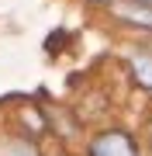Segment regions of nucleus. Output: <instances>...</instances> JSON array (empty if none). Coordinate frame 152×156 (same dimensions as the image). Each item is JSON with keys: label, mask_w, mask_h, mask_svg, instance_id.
I'll list each match as a JSON object with an SVG mask.
<instances>
[{"label": "nucleus", "mask_w": 152, "mask_h": 156, "mask_svg": "<svg viewBox=\"0 0 152 156\" xmlns=\"http://www.w3.org/2000/svg\"><path fill=\"white\" fill-rule=\"evenodd\" d=\"M93 156H135V153H131V142L121 132H107L93 142Z\"/></svg>", "instance_id": "nucleus-1"}, {"label": "nucleus", "mask_w": 152, "mask_h": 156, "mask_svg": "<svg viewBox=\"0 0 152 156\" xmlns=\"http://www.w3.org/2000/svg\"><path fill=\"white\" fill-rule=\"evenodd\" d=\"M114 14L128 17V21H135V24L152 28V7L149 4H114Z\"/></svg>", "instance_id": "nucleus-2"}, {"label": "nucleus", "mask_w": 152, "mask_h": 156, "mask_svg": "<svg viewBox=\"0 0 152 156\" xmlns=\"http://www.w3.org/2000/svg\"><path fill=\"white\" fill-rule=\"evenodd\" d=\"M131 66H135V76H138V83L152 87V52H149V49H142V52H131Z\"/></svg>", "instance_id": "nucleus-3"}, {"label": "nucleus", "mask_w": 152, "mask_h": 156, "mask_svg": "<svg viewBox=\"0 0 152 156\" xmlns=\"http://www.w3.org/2000/svg\"><path fill=\"white\" fill-rule=\"evenodd\" d=\"M0 156H38V153H35L28 142H17V139H11V142H0Z\"/></svg>", "instance_id": "nucleus-4"}]
</instances>
